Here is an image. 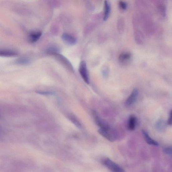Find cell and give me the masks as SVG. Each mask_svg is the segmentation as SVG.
I'll list each match as a JSON object with an SVG mask.
<instances>
[{"instance_id":"obj_1","label":"cell","mask_w":172,"mask_h":172,"mask_svg":"<svg viewBox=\"0 0 172 172\" xmlns=\"http://www.w3.org/2000/svg\"><path fill=\"white\" fill-rule=\"evenodd\" d=\"M156 9L158 13L163 18L166 16V6L165 0H149Z\"/></svg>"},{"instance_id":"obj_2","label":"cell","mask_w":172,"mask_h":172,"mask_svg":"<svg viewBox=\"0 0 172 172\" xmlns=\"http://www.w3.org/2000/svg\"><path fill=\"white\" fill-rule=\"evenodd\" d=\"M98 132L102 136L111 142H114L116 139L115 134L111 130L110 127L105 128H100L98 130Z\"/></svg>"},{"instance_id":"obj_3","label":"cell","mask_w":172,"mask_h":172,"mask_svg":"<svg viewBox=\"0 0 172 172\" xmlns=\"http://www.w3.org/2000/svg\"><path fill=\"white\" fill-rule=\"evenodd\" d=\"M103 164L107 168L113 172H124V170L119 165L109 158H106L103 161Z\"/></svg>"},{"instance_id":"obj_4","label":"cell","mask_w":172,"mask_h":172,"mask_svg":"<svg viewBox=\"0 0 172 172\" xmlns=\"http://www.w3.org/2000/svg\"><path fill=\"white\" fill-rule=\"evenodd\" d=\"M79 71L83 80L86 83L89 84V80L88 73L87 64L85 61H82L80 63Z\"/></svg>"},{"instance_id":"obj_5","label":"cell","mask_w":172,"mask_h":172,"mask_svg":"<svg viewBox=\"0 0 172 172\" xmlns=\"http://www.w3.org/2000/svg\"><path fill=\"white\" fill-rule=\"evenodd\" d=\"M139 92L137 89H135L130 95L129 97L126 99L125 103V105L126 107H129L132 105L137 100Z\"/></svg>"},{"instance_id":"obj_6","label":"cell","mask_w":172,"mask_h":172,"mask_svg":"<svg viewBox=\"0 0 172 172\" xmlns=\"http://www.w3.org/2000/svg\"><path fill=\"white\" fill-rule=\"evenodd\" d=\"M62 38L66 43L70 45H75L77 42L76 39L68 34H63L62 36Z\"/></svg>"},{"instance_id":"obj_7","label":"cell","mask_w":172,"mask_h":172,"mask_svg":"<svg viewBox=\"0 0 172 172\" xmlns=\"http://www.w3.org/2000/svg\"><path fill=\"white\" fill-rule=\"evenodd\" d=\"M132 57V55L129 53H124L120 54L119 58V63L123 65L127 64Z\"/></svg>"},{"instance_id":"obj_8","label":"cell","mask_w":172,"mask_h":172,"mask_svg":"<svg viewBox=\"0 0 172 172\" xmlns=\"http://www.w3.org/2000/svg\"><path fill=\"white\" fill-rule=\"evenodd\" d=\"M142 133L145 141L147 144L153 146H158L159 145L158 143L152 139L146 131L143 130H142Z\"/></svg>"},{"instance_id":"obj_9","label":"cell","mask_w":172,"mask_h":172,"mask_svg":"<svg viewBox=\"0 0 172 172\" xmlns=\"http://www.w3.org/2000/svg\"><path fill=\"white\" fill-rule=\"evenodd\" d=\"M104 13H103V20L107 21L109 17L110 11L111 6L110 4L107 1H105L104 2Z\"/></svg>"},{"instance_id":"obj_10","label":"cell","mask_w":172,"mask_h":172,"mask_svg":"<svg viewBox=\"0 0 172 172\" xmlns=\"http://www.w3.org/2000/svg\"><path fill=\"white\" fill-rule=\"evenodd\" d=\"M134 37L136 41L138 44L143 43L144 40V35L142 31L139 29V28L135 29Z\"/></svg>"},{"instance_id":"obj_11","label":"cell","mask_w":172,"mask_h":172,"mask_svg":"<svg viewBox=\"0 0 172 172\" xmlns=\"http://www.w3.org/2000/svg\"><path fill=\"white\" fill-rule=\"evenodd\" d=\"M42 35L40 32H35L31 33L28 37L29 41L31 43H34L37 42Z\"/></svg>"},{"instance_id":"obj_12","label":"cell","mask_w":172,"mask_h":172,"mask_svg":"<svg viewBox=\"0 0 172 172\" xmlns=\"http://www.w3.org/2000/svg\"><path fill=\"white\" fill-rule=\"evenodd\" d=\"M18 53L10 50H3L0 52V56L3 57H12L17 56Z\"/></svg>"},{"instance_id":"obj_13","label":"cell","mask_w":172,"mask_h":172,"mask_svg":"<svg viewBox=\"0 0 172 172\" xmlns=\"http://www.w3.org/2000/svg\"><path fill=\"white\" fill-rule=\"evenodd\" d=\"M137 123L136 118L133 115H131L129 120L128 129L130 130H134L135 128Z\"/></svg>"},{"instance_id":"obj_14","label":"cell","mask_w":172,"mask_h":172,"mask_svg":"<svg viewBox=\"0 0 172 172\" xmlns=\"http://www.w3.org/2000/svg\"><path fill=\"white\" fill-rule=\"evenodd\" d=\"M125 21L124 18L121 17L118 20L117 22V28L119 33L122 34L124 31Z\"/></svg>"},{"instance_id":"obj_15","label":"cell","mask_w":172,"mask_h":172,"mask_svg":"<svg viewBox=\"0 0 172 172\" xmlns=\"http://www.w3.org/2000/svg\"><path fill=\"white\" fill-rule=\"evenodd\" d=\"M30 61L28 58H21L18 59L16 61V64L21 65H25L29 64Z\"/></svg>"},{"instance_id":"obj_16","label":"cell","mask_w":172,"mask_h":172,"mask_svg":"<svg viewBox=\"0 0 172 172\" xmlns=\"http://www.w3.org/2000/svg\"><path fill=\"white\" fill-rule=\"evenodd\" d=\"M69 119L76 126L80 128L81 125L79 121L75 117L72 115H70L69 117Z\"/></svg>"},{"instance_id":"obj_17","label":"cell","mask_w":172,"mask_h":172,"mask_svg":"<svg viewBox=\"0 0 172 172\" xmlns=\"http://www.w3.org/2000/svg\"><path fill=\"white\" fill-rule=\"evenodd\" d=\"M36 93L43 95L49 96L55 94V93L53 92L48 91H43V90H38Z\"/></svg>"},{"instance_id":"obj_18","label":"cell","mask_w":172,"mask_h":172,"mask_svg":"<svg viewBox=\"0 0 172 172\" xmlns=\"http://www.w3.org/2000/svg\"><path fill=\"white\" fill-rule=\"evenodd\" d=\"M165 123L164 121L161 120L158 121L156 124V126L158 129H162L164 128Z\"/></svg>"},{"instance_id":"obj_19","label":"cell","mask_w":172,"mask_h":172,"mask_svg":"<svg viewBox=\"0 0 172 172\" xmlns=\"http://www.w3.org/2000/svg\"><path fill=\"white\" fill-rule=\"evenodd\" d=\"M164 151L166 154L172 156V146L165 148Z\"/></svg>"},{"instance_id":"obj_20","label":"cell","mask_w":172,"mask_h":172,"mask_svg":"<svg viewBox=\"0 0 172 172\" xmlns=\"http://www.w3.org/2000/svg\"><path fill=\"white\" fill-rule=\"evenodd\" d=\"M109 72L108 67L106 66H103L102 69V74L105 78H106L108 76Z\"/></svg>"},{"instance_id":"obj_21","label":"cell","mask_w":172,"mask_h":172,"mask_svg":"<svg viewBox=\"0 0 172 172\" xmlns=\"http://www.w3.org/2000/svg\"><path fill=\"white\" fill-rule=\"evenodd\" d=\"M119 6L121 10H125L128 7V4L125 2L121 1L119 3Z\"/></svg>"},{"instance_id":"obj_22","label":"cell","mask_w":172,"mask_h":172,"mask_svg":"<svg viewBox=\"0 0 172 172\" xmlns=\"http://www.w3.org/2000/svg\"><path fill=\"white\" fill-rule=\"evenodd\" d=\"M104 15L103 14H102V13H98L96 15H95L93 17V19L95 21H99L101 19L103 18V19Z\"/></svg>"},{"instance_id":"obj_23","label":"cell","mask_w":172,"mask_h":172,"mask_svg":"<svg viewBox=\"0 0 172 172\" xmlns=\"http://www.w3.org/2000/svg\"><path fill=\"white\" fill-rule=\"evenodd\" d=\"M167 123L170 125H172V110L170 112L169 117L167 121Z\"/></svg>"}]
</instances>
